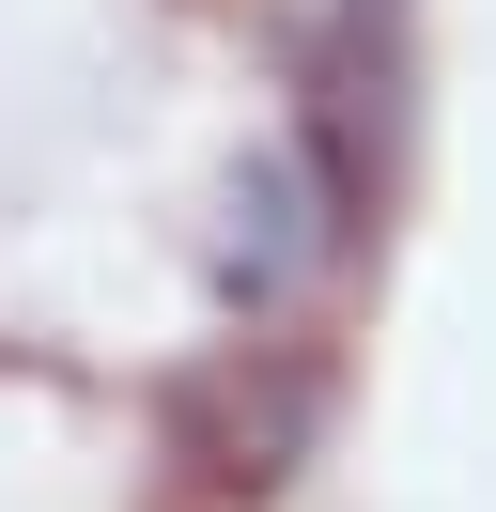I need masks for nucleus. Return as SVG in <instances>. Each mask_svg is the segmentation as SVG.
<instances>
[{"mask_svg": "<svg viewBox=\"0 0 496 512\" xmlns=\"http://www.w3.org/2000/svg\"><path fill=\"white\" fill-rule=\"evenodd\" d=\"M279 78H295V156L326 171L341 233H372L419 125V0H279Z\"/></svg>", "mask_w": 496, "mask_h": 512, "instance_id": "obj_1", "label": "nucleus"}, {"mask_svg": "<svg viewBox=\"0 0 496 512\" xmlns=\"http://www.w3.org/2000/svg\"><path fill=\"white\" fill-rule=\"evenodd\" d=\"M326 435V357L310 342H217L202 373L171 388V450L217 481V497H279Z\"/></svg>", "mask_w": 496, "mask_h": 512, "instance_id": "obj_2", "label": "nucleus"}, {"mask_svg": "<svg viewBox=\"0 0 496 512\" xmlns=\"http://www.w3.org/2000/svg\"><path fill=\"white\" fill-rule=\"evenodd\" d=\"M341 249H357V233H341L326 171H310L295 140H264V156L233 171V202H217V295H233L248 326H279V311H295V295L326 280Z\"/></svg>", "mask_w": 496, "mask_h": 512, "instance_id": "obj_3", "label": "nucleus"}]
</instances>
